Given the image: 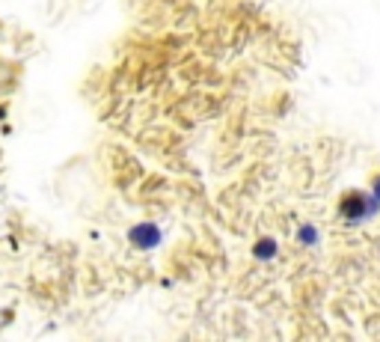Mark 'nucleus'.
Here are the masks:
<instances>
[{
	"label": "nucleus",
	"instance_id": "1",
	"mask_svg": "<svg viewBox=\"0 0 380 342\" xmlns=\"http://www.w3.org/2000/svg\"><path fill=\"white\" fill-rule=\"evenodd\" d=\"M380 212V203L372 196V191H345L339 200V218L348 227H359V223L372 220Z\"/></svg>",
	"mask_w": 380,
	"mask_h": 342
},
{
	"label": "nucleus",
	"instance_id": "2",
	"mask_svg": "<svg viewBox=\"0 0 380 342\" xmlns=\"http://www.w3.org/2000/svg\"><path fill=\"white\" fill-rule=\"evenodd\" d=\"M128 244L134 250H158L164 244V229L155 220H140L128 229Z\"/></svg>",
	"mask_w": 380,
	"mask_h": 342
},
{
	"label": "nucleus",
	"instance_id": "4",
	"mask_svg": "<svg viewBox=\"0 0 380 342\" xmlns=\"http://www.w3.org/2000/svg\"><path fill=\"white\" fill-rule=\"evenodd\" d=\"M297 244L300 247H318L321 244V232L315 223H300L297 227Z\"/></svg>",
	"mask_w": 380,
	"mask_h": 342
},
{
	"label": "nucleus",
	"instance_id": "5",
	"mask_svg": "<svg viewBox=\"0 0 380 342\" xmlns=\"http://www.w3.org/2000/svg\"><path fill=\"white\" fill-rule=\"evenodd\" d=\"M372 196H375V200L380 203V173L375 176V182H372Z\"/></svg>",
	"mask_w": 380,
	"mask_h": 342
},
{
	"label": "nucleus",
	"instance_id": "3",
	"mask_svg": "<svg viewBox=\"0 0 380 342\" xmlns=\"http://www.w3.org/2000/svg\"><path fill=\"white\" fill-rule=\"evenodd\" d=\"M252 256H256L259 262H274L279 256V241L274 236H261L256 244H252Z\"/></svg>",
	"mask_w": 380,
	"mask_h": 342
}]
</instances>
